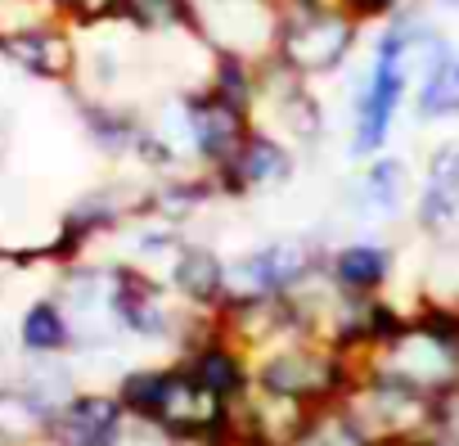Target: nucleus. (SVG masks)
Wrapping results in <instances>:
<instances>
[{
    "label": "nucleus",
    "instance_id": "10",
    "mask_svg": "<svg viewBox=\"0 0 459 446\" xmlns=\"http://www.w3.org/2000/svg\"><path fill=\"white\" fill-rule=\"evenodd\" d=\"M0 55H5L10 64H19L23 73L41 77V82H68L77 73V64H82L77 41H73L68 23H59V19L0 28Z\"/></svg>",
    "mask_w": 459,
    "mask_h": 446
},
{
    "label": "nucleus",
    "instance_id": "14",
    "mask_svg": "<svg viewBox=\"0 0 459 446\" xmlns=\"http://www.w3.org/2000/svg\"><path fill=\"white\" fill-rule=\"evenodd\" d=\"M392 275H396V253L378 240H347L329 249V262H325V280L351 298H383Z\"/></svg>",
    "mask_w": 459,
    "mask_h": 446
},
{
    "label": "nucleus",
    "instance_id": "11",
    "mask_svg": "<svg viewBox=\"0 0 459 446\" xmlns=\"http://www.w3.org/2000/svg\"><path fill=\"white\" fill-rule=\"evenodd\" d=\"M131 415L117 401V392H77L64 401L50 419L46 442L50 446H122L131 433Z\"/></svg>",
    "mask_w": 459,
    "mask_h": 446
},
{
    "label": "nucleus",
    "instance_id": "6",
    "mask_svg": "<svg viewBox=\"0 0 459 446\" xmlns=\"http://www.w3.org/2000/svg\"><path fill=\"white\" fill-rule=\"evenodd\" d=\"M329 249L316 235H284L230 262V298H293L325 280Z\"/></svg>",
    "mask_w": 459,
    "mask_h": 446
},
{
    "label": "nucleus",
    "instance_id": "20",
    "mask_svg": "<svg viewBox=\"0 0 459 446\" xmlns=\"http://www.w3.org/2000/svg\"><path fill=\"white\" fill-rule=\"evenodd\" d=\"M293 446H369V437L356 428V419L333 401V406H320L311 419H307V428H302V437L293 442Z\"/></svg>",
    "mask_w": 459,
    "mask_h": 446
},
{
    "label": "nucleus",
    "instance_id": "8",
    "mask_svg": "<svg viewBox=\"0 0 459 446\" xmlns=\"http://www.w3.org/2000/svg\"><path fill=\"white\" fill-rule=\"evenodd\" d=\"M253 122L289 140L293 149H311L325 136V104L316 95V82L289 73L284 64H262V86H257V109Z\"/></svg>",
    "mask_w": 459,
    "mask_h": 446
},
{
    "label": "nucleus",
    "instance_id": "2",
    "mask_svg": "<svg viewBox=\"0 0 459 446\" xmlns=\"http://www.w3.org/2000/svg\"><path fill=\"white\" fill-rule=\"evenodd\" d=\"M365 28L369 23L347 0H302V5L284 10L275 64H284L289 73H298L307 82H325L351 64Z\"/></svg>",
    "mask_w": 459,
    "mask_h": 446
},
{
    "label": "nucleus",
    "instance_id": "4",
    "mask_svg": "<svg viewBox=\"0 0 459 446\" xmlns=\"http://www.w3.org/2000/svg\"><path fill=\"white\" fill-rule=\"evenodd\" d=\"M284 10L275 0H185V28L212 59L271 64Z\"/></svg>",
    "mask_w": 459,
    "mask_h": 446
},
{
    "label": "nucleus",
    "instance_id": "18",
    "mask_svg": "<svg viewBox=\"0 0 459 446\" xmlns=\"http://www.w3.org/2000/svg\"><path fill=\"white\" fill-rule=\"evenodd\" d=\"M73 320H68V311L59 307V302H32L28 307V316H23V347L32 352V356H59V352H68L73 347Z\"/></svg>",
    "mask_w": 459,
    "mask_h": 446
},
{
    "label": "nucleus",
    "instance_id": "16",
    "mask_svg": "<svg viewBox=\"0 0 459 446\" xmlns=\"http://www.w3.org/2000/svg\"><path fill=\"white\" fill-rule=\"evenodd\" d=\"M410 167L405 158L396 153H378L365 162V176H360V207L378 212V216H396L405 203H410Z\"/></svg>",
    "mask_w": 459,
    "mask_h": 446
},
{
    "label": "nucleus",
    "instance_id": "21",
    "mask_svg": "<svg viewBox=\"0 0 459 446\" xmlns=\"http://www.w3.org/2000/svg\"><path fill=\"white\" fill-rule=\"evenodd\" d=\"M275 5H280V10H289V5H302V0H275Z\"/></svg>",
    "mask_w": 459,
    "mask_h": 446
},
{
    "label": "nucleus",
    "instance_id": "1",
    "mask_svg": "<svg viewBox=\"0 0 459 446\" xmlns=\"http://www.w3.org/2000/svg\"><path fill=\"white\" fill-rule=\"evenodd\" d=\"M423 19L428 14H405V19L378 23L374 50H369V68H365V77H360V86L351 95V158L387 153L396 113L414 95L410 50H414V37H419Z\"/></svg>",
    "mask_w": 459,
    "mask_h": 446
},
{
    "label": "nucleus",
    "instance_id": "17",
    "mask_svg": "<svg viewBox=\"0 0 459 446\" xmlns=\"http://www.w3.org/2000/svg\"><path fill=\"white\" fill-rule=\"evenodd\" d=\"M50 419L55 410H46L28 388H10V392H0V442H32V437H46L50 433Z\"/></svg>",
    "mask_w": 459,
    "mask_h": 446
},
{
    "label": "nucleus",
    "instance_id": "7",
    "mask_svg": "<svg viewBox=\"0 0 459 446\" xmlns=\"http://www.w3.org/2000/svg\"><path fill=\"white\" fill-rule=\"evenodd\" d=\"M180 109H185V140H189L194 171H207V176H216V171H225L230 162H235L248 131L257 127L248 109L212 95L207 86L180 91Z\"/></svg>",
    "mask_w": 459,
    "mask_h": 446
},
{
    "label": "nucleus",
    "instance_id": "9",
    "mask_svg": "<svg viewBox=\"0 0 459 446\" xmlns=\"http://www.w3.org/2000/svg\"><path fill=\"white\" fill-rule=\"evenodd\" d=\"M298 176V149L289 140H280L266 127H253L244 149L235 153L225 171H216V194L221 198H253L262 189H280Z\"/></svg>",
    "mask_w": 459,
    "mask_h": 446
},
{
    "label": "nucleus",
    "instance_id": "15",
    "mask_svg": "<svg viewBox=\"0 0 459 446\" xmlns=\"http://www.w3.org/2000/svg\"><path fill=\"white\" fill-rule=\"evenodd\" d=\"M414 113L419 122H455L459 118V46L441 55L419 82H414Z\"/></svg>",
    "mask_w": 459,
    "mask_h": 446
},
{
    "label": "nucleus",
    "instance_id": "5",
    "mask_svg": "<svg viewBox=\"0 0 459 446\" xmlns=\"http://www.w3.org/2000/svg\"><path fill=\"white\" fill-rule=\"evenodd\" d=\"M356 428L369 437V446H414L432 424H437V401L383 379V374H369L356 365V383L347 388V397L338 401Z\"/></svg>",
    "mask_w": 459,
    "mask_h": 446
},
{
    "label": "nucleus",
    "instance_id": "19",
    "mask_svg": "<svg viewBox=\"0 0 459 446\" xmlns=\"http://www.w3.org/2000/svg\"><path fill=\"white\" fill-rule=\"evenodd\" d=\"M117 23L135 37H171L185 28V0H117Z\"/></svg>",
    "mask_w": 459,
    "mask_h": 446
},
{
    "label": "nucleus",
    "instance_id": "13",
    "mask_svg": "<svg viewBox=\"0 0 459 446\" xmlns=\"http://www.w3.org/2000/svg\"><path fill=\"white\" fill-rule=\"evenodd\" d=\"M414 221L423 235H446L459 221V136L428 153V171L414 189Z\"/></svg>",
    "mask_w": 459,
    "mask_h": 446
},
{
    "label": "nucleus",
    "instance_id": "22",
    "mask_svg": "<svg viewBox=\"0 0 459 446\" xmlns=\"http://www.w3.org/2000/svg\"><path fill=\"white\" fill-rule=\"evenodd\" d=\"M437 5H446V10H459V0H437Z\"/></svg>",
    "mask_w": 459,
    "mask_h": 446
},
{
    "label": "nucleus",
    "instance_id": "3",
    "mask_svg": "<svg viewBox=\"0 0 459 446\" xmlns=\"http://www.w3.org/2000/svg\"><path fill=\"white\" fill-rule=\"evenodd\" d=\"M257 388L289 397L298 406H333L347 397V388L356 383V361L342 356L338 347H329L325 338L307 334V338H289L271 352H262L257 361Z\"/></svg>",
    "mask_w": 459,
    "mask_h": 446
},
{
    "label": "nucleus",
    "instance_id": "12",
    "mask_svg": "<svg viewBox=\"0 0 459 446\" xmlns=\"http://www.w3.org/2000/svg\"><path fill=\"white\" fill-rule=\"evenodd\" d=\"M167 289L203 316H221V307L230 302V262L198 240H185L171 262H167Z\"/></svg>",
    "mask_w": 459,
    "mask_h": 446
}]
</instances>
